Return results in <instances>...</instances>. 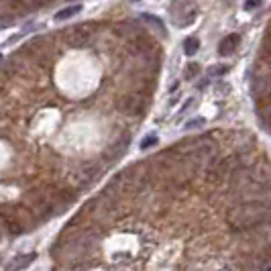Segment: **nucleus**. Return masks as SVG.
<instances>
[{"instance_id": "nucleus-12", "label": "nucleus", "mask_w": 271, "mask_h": 271, "mask_svg": "<svg viewBox=\"0 0 271 271\" xmlns=\"http://www.w3.org/2000/svg\"><path fill=\"white\" fill-rule=\"evenodd\" d=\"M261 6V0H247L245 2V10H255Z\"/></svg>"}, {"instance_id": "nucleus-13", "label": "nucleus", "mask_w": 271, "mask_h": 271, "mask_svg": "<svg viewBox=\"0 0 271 271\" xmlns=\"http://www.w3.org/2000/svg\"><path fill=\"white\" fill-rule=\"evenodd\" d=\"M204 125V119H194V121H190L188 125H186V129L190 131V129H198V127H202Z\"/></svg>"}, {"instance_id": "nucleus-17", "label": "nucleus", "mask_w": 271, "mask_h": 271, "mask_svg": "<svg viewBox=\"0 0 271 271\" xmlns=\"http://www.w3.org/2000/svg\"><path fill=\"white\" fill-rule=\"evenodd\" d=\"M0 59H2V57H0Z\"/></svg>"}, {"instance_id": "nucleus-9", "label": "nucleus", "mask_w": 271, "mask_h": 271, "mask_svg": "<svg viewBox=\"0 0 271 271\" xmlns=\"http://www.w3.org/2000/svg\"><path fill=\"white\" fill-rule=\"evenodd\" d=\"M141 18L145 20V22H149V25H153L157 31H161V33H165V27H163V22L159 20V18H155L153 14H141Z\"/></svg>"}, {"instance_id": "nucleus-16", "label": "nucleus", "mask_w": 271, "mask_h": 271, "mask_svg": "<svg viewBox=\"0 0 271 271\" xmlns=\"http://www.w3.org/2000/svg\"><path fill=\"white\" fill-rule=\"evenodd\" d=\"M263 271H269V267H265V269H263Z\"/></svg>"}, {"instance_id": "nucleus-15", "label": "nucleus", "mask_w": 271, "mask_h": 271, "mask_svg": "<svg viewBox=\"0 0 271 271\" xmlns=\"http://www.w3.org/2000/svg\"><path fill=\"white\" fill-rule=\"evenodd\" d=\"M27 2H29L31 6H41V4H47V2H51V0H27Z\"/></svg>"}, {"instance_id": "nucleus-11", "label": "nucleus", "mask_w": 271, "mask_h": 271, "mask_svg": "<svg viewBox=\"0 0 271 271\" xmlns=\"http://www.w3.org/2000/svg\"><path fill=\"white\" fill-rule=\"evenodd\" d=\"M227 72H229V67H227V65H218V67H212V70H210L208 74H210V76H224Z\"/></svg>"}, {"instance_id": "nucleus-3", "label": "nucleus", "mask_w": 271, "mask_h": 271, "mask_svg": "<svg viewBox=\"0 0 271 271\" xmlns=\"http://www.w3.org/2000/svg\"><path fill=\"white\" fill-rule=\"evenodd\" d=\"M119 108L123 112H127V115H141V112L145 110V100L139 94H129V96L121 98Z\"/></svg>"}, {"instance_id": "nucleus-1", "label": "nucleus", "mask_w": 271, "mask_h": 271, "mask_svg": "<svg viewBox=\"0 0 271 271\" xmlns=\"http://www.w3.org/2000/svg\"><path fill=\"white\" fill-rule=\"evenodd\" d=\"M269 218V206L267 202H249V204L235 206L229 212V222L237 231H247L253 229L257 224L265 222Z\"/></svg>"}, {"instance_id": "nucleus-14", "label": "nucleus", "mask_w": 271, "mask_h": 271, "mask_svg": "<svg viewBox=\"0 0 271 271\" xmlns=\"http://www.w3.org/2000/svg\"><path fill=\"white\" fill-rule=\"evenodd\" d=\"M198 70H200V67H198L196 63H192V65L188 67V70H186V76H188V78H194V76L198 74Z\"/></svg>"}, {"instance_id": "nucleus-10", "label": "nucleus", "mask_w": 271, "mask_h": 271, "mask_svg": "<svg viewBox=\"0 0 271 271\" xmlns=\"http://www.w3.org/2000/svg\"><path fill=\"white\" fill-rule=\"evenodd\" d=\"M155 143H157V137H155V135H149L147 139L141 141V149H149V147H153Z\"/></svg>"}, {"instance_id": "nucleus-7", "label": "nucleus", "mask_w": 271, "mask_h": 271, "mask_svg": "<svg viewBox=\"0 0 271 271\" xmlns=\"http://www.w3.org/2000/svg\"><path fill=\"white\" fill-rule=\"evenodd\" d=\"M80 12H82V4H74V6L61 8V10L55 14V18H57V20H65V18H72V16H76V14H80Z\"/></svg>"}, {"instance_id": "nucleus-5", "label": "nucleus", "mask_w": 271, "mask_h": 271, "mask_svg": "<svg viewBox=\"0 0 271 271\" xmlns=\"http://www.w3.org/2000/svg\"><path fill=\"white\" fill-rule=\"evenodd\" d=\"M239 43H241V35H237V33L227 35V37L220 41V45H218V53H220V55H231V53H235V49L239 47Z\"/></svg>"}, {"instance_id": "nucleus-6", "label": "nucleus", "mask_w": 271, "mask_h": 271, "mask_svg": "<svg viewBox=\"0 0 271 271\" xmlns=\"http://www.w3.org/2000/svg\"><path fill=\"white\" fill-rule=\"evenodd\" d=\"M37 259V255L35 253H27V255H16L14 259H10L8 261V265H6V271H20V269H25V267H29L33 261Z\"/></svg>"}, {"instance_id": "nucleus-2", "label": "nucleus", "mask_w": 271, "mask_h": 271, "mask_svg": "<svg viewBox=\"0 0 271 271\" xmlns=\"http://www.w3.org/2000/svg\"><path fill=\"white\" fill-rule=\"evenodd\" d=\"M169 14L175 27H188L196 18V4H192L190 0H175L169 6Z\"/></svg>"}, {"instance_id": "nucleus-4", "label": "nucleus", "mask_w": 271, "mask_h": 271, "mask_svg": "<svg viewBox=\"0 0 271 271\" xmlns=\"http://www.w3.org/2000/svg\"><path fill=\"white\" fill-rule=\"evenodd\" d=\"M65 39L72 47H82V45H86L90 41V33H86V27H76V29L67 31Z\"/></svg>"}, {"instance_id": "nucleus-8", "label": "nucleus", "mask_w": 271, "mask_h": 271, "mask_svg": "<svg viewBox=\"0 0 271 271\" xmlns=\"http://www.w3.org/2000/svg\"><path fill=\"white\" fill-rule=\"evenodd\" d=\"M198 47H200V41H198L196 37H188V39L184 41V51H186V55H194V53L198 51Z\"/></svg>"}]
</instances>
